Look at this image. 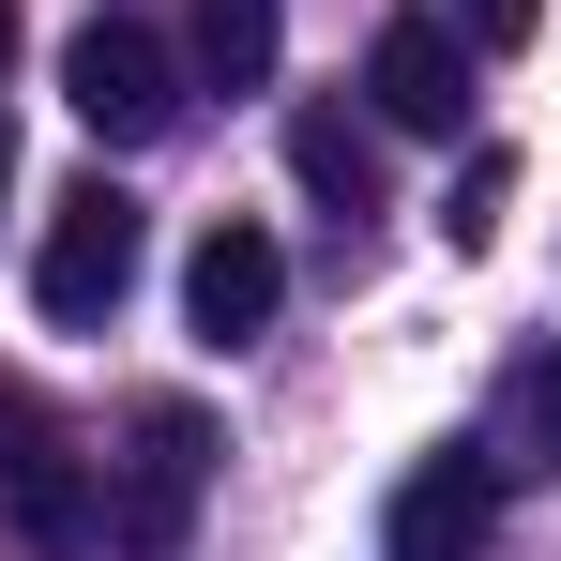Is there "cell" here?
<instances>
[{
	"mask_svg": "<svg viewBox=\"0 0 561 561\" xmlns=\"http://www.w3.org/2000/svg\"><path fill=\"white\" fill-rule=\"evenodd\" d=\"M0 531L31 561H92V531H106L92 456H77V425H61L31 379H0Z\"/></svg>",
	"mask_w": 561,
	"mask_h": 561,
	"instance_id": "cell-1",
	"label": "cell"
},
{
	"mask_svg": "<svg viewBox=\"0 0 561 561\" xmlns=\"http://www.w3.org/2000/svg\"><path fill=\"white\" fill-rule=\"evenodd\" d=\"M137 259H152V213L122 183H61L46 197V243H31V304H46L61 334H106L122 288H137Z\"/></svg>",
	"mask_w": 561,
	"mask_h": 561,
	"instance_id": "cell-2",
	"label": "cell"
},
{
	"mask_svg": "<svg viewBox=\"0 0 561 561\" xmlns=\"http://www.w3.org/2000/svg\"><path fill=\"white\" fill-rule=\"evenodd\" d=\"M197 485H213V410H197V394H152V410L122 425L106 547H122V561H183L197 547Z\"/></svg>",
	"mask_w": 561,
	"mask_h": 561,
	"instance_id": "cell-3",
	"label": "cell"
},
{
	"mask_svg": "<svg viewBox=\"0 0 561 561\" xmlns=\"http://www.w3.org/2000/svg\"><path fill=\"white\" fill-rule=\"evenodd\" d=\"M61 106L92 122L106 152H152V137L183 122V46H168V31H137V15H92V31L61 46Z\"/></svg>",
	"mask_w": 561,
	"mask_h": 561,
	"instance_id": "cell-4",
	"label": "cell"
},
{
	"mask_svg": "<svg viewBox=\"0 0 561 561\" xmlns=\"http://www.w3.org/2000/svg\"><path fill=\"white\" fill-rule=\"evenodd\" d=\"M274 304H288V243H274V228H243V213H213V228H197V259H183V319H197V350L274 334Z\"/></svg>",
	"mask_w": 561,
	"mask_h": 561,
	"instance_id": "cell-5",
	"label": "cell"
},
{
	"mask_svg": "<svg viewBox=\"0 0 561 561\" xmlns=\"http://www.w3.org/2000/svg\"><path fill=\"white\" fill-rule=\"evenodd\" d=\"M365 106L394 122V137H470V46L440 31V15H394L365 46Z\"/></svg>",
	"mask_w": 561,
	"mask_h": 561,
	"instance_id": "cell-6",
	"label": "cell"
},
{
	"mask_svg": "<svg viewBox=\"0 0 561 561\" xmlns=\"http://www.w3.org/2000/svg\"><path fill=\"white\" fill-rule=\"evenodd\" d=\"M485 531H501V470L470 456H425L410 485H394V516H379V561H485Z\"/></svg>",
	"mask_w": 561,
	"mask_h": 561,
	"instance_id": "cell-7",
	"label": "cell"
},
{
	"mask_svg": "<svg viewBox=\"0 0 561 561\" xmlns=\"http://www.w3.org/2000/svg\"><path fill=\"white\" fill-rule=\"evenodd\" d=\"M485 470H501V485H547V470H561V334H531V350L501 365V410H485Z\"/></svg>",
	"mask_w": 561,
	"mask_h": 561,
	"instance_id": "cell-8",
	"label": "cell"
},
{
	"mask_svg": "<svg viewBox=\"0 0 561 561\" xmlns=\"http://www.w3.org/2000/svg\"><path fill=\"white\" fill-rule=\"evenodd\" d=\"M288 183L319 197L334 228H365V213H379V122H350V106H288Z\"/></svg>",
	"mask_w": 561,
	"mask_h": 561,
	"instance_id": "cell-9",
	"label": "cell"
},
{
	"mask_svg": "<svg viewBox=\"0 0 561 561\" xmlns=\"http://www.w3.org/2000/svg\"><path fill=\"white\" fill-rule=\"evenodd\" d=\"M197 77L213 92H274V0H197Z\"/></svg>",
	"mask_w": 561,
	"mask_h": 561,
	"instance_id": "cell-10",
	"label": "cell"
},
{
	"mask_svg": "<svg viewBox=\"0 0 561 561\" xmlns=\"http://www.w3.org/2000/svg\"><path fill=\"white\" fill-rule=\"evenodd\" d=\"M501 197H516V152H470L456 197H440V243H456V259H485V243H501Z\"/></svg>",
	"mask_w": 561,
	"mask_h": 561,
	"instance_id": "cell-11",
	"label": "cell"
},
{
	"mask_svg": "<svg viewBox=\"0 0 561 561\" xmlns=\"http://www.w3.org/2000/svg\"><path fill=\"white\" fill-rule=\"evenodd\" d=\"M470 15V46H531V0H456Z\"/></svg>",
	"mask_w": 561,
	"mask_h": 561,
	"instance_id": "cell-12",
	"label": "cell"
},
{
	"mask_svg": "<svg viewBox=\"0 0 561 561\" xmlns=\"http://www.w3.org/2000/svg\"><path fill=\"white\" fill-rule=\"evenodd\" d=\"M0 61H15V0H0Z\"/></svg>",
	"mask_w": 561,
	"mask_h": 561,
	"instance_id": "cell-13",
	"label": "cell"
},
{
	"mask_svg": "<svg viewBox=\"0 0 561 561\" xmlns=\"http://www.w3.org/2000/svg\"><path fill=\"white\" fill-rule=\"evenodd\" d=\"M0 183H15V122H0Z\"/></svg>",
	"mask_w": 561,
	"mask_h": 561,
	"instance_id": "cell-14",
	"label": "cell"
}]
</instances>
